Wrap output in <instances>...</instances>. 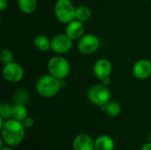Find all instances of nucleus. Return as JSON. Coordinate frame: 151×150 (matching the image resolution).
Segmentation results:
<instances>
[{
    "instance_id": "20",
    "label": "nucleus",
    "mask_w": 151,
    "mask_h": 150,
    "mask_svg": "<svg viewBox=\"0 0 151 150\" xmlns=\"http://www.w3.org/2000/svg\"><path fill=\"white\" fill-rule=\"evenodd\" d=\"M0 117L4 120L12 118V106L8 103H2L0 105Z\"/></svg>"
},
{
    "instance_id": "9",
    "label": "nucleus",
    "mask_w": 151,
    "mask_h": 150,
    "mask_svg": "<svg viewBox=\"0 0 151 150\" xmlns=\"http://www.w3.org/2000/svg\"><path fill=\"white\" fill-rule=\"evenodd\" d=\"M95 76L101 80L105 79H109L110 75L112 72V65L111 62L106 58H100L98 59L93 67Z\"/></svg>"
},
{
    "instance_id": "13",
    "label": "nucleus",
    "mask_w": 151,
    "mask_h": 150,
    "mask_svg": "<svg viewBox=\"0 0 151 150\" xmlns=\"http://www.w3.org/2000/svg\"><path fill=\"white\" fill-rule=\"evenodd\" d=\"M114 141L108 135H101L95 141V150H113Z\"/></svg>"
},
{
    "instance_id": "8",
    "label": "nucleus",
    "mask_w": 151,
    "mask_h": 150,
    "mask_svg": "<svg viewBox=\"0 0 151 150\" xmlns=\"http://www.w3.org/2000/svg\"><path fill=\"white\" fill-rule=\"evenodd\" d=\"M73 48V40L65 34H59L51 39L50 50L58 54H65Z\"/></svg>"
},
{
    "instance_id": "22",
    "label": "nucleus",
    "mask_w": 151,
    "mask_h": 150,
    "mask_svg": "<svg viewBox=\"0 0 151 150\" xmlns=\"http://www.w3.org/2000/svg\"><path fill=\"white\" fill-rule=\"evenodd\" d=\"M22 123H23V125H24V126L26 127V128H31L33 126H34V124H35V119L32 118V117H27L23 121H22Z\"/></svg>"
},
{
    "instance_id": "16",
    "label": "nucleus",
    "mask_w": 151,
    "mask_h": 150,
    "mask_svg": "<svg viewBox=\"0 0 151 150\" xmlns=\"http://www.w3.org/2000/svg\"><path fill=\"white\" fill-rule=\"evenodd\" d=\"M18 6L23 13L31 14L37 8V0H18Z\"/></svg>"
},
{
    "instance_id": "21",
    "label": "nucleus",
    "mask_w": 151,
    "mask_h": 150,
    "mask_svg": "<svg viewBox=\"0 0 151 150\" xmlns=\"http://www.w3.org/2000/svg\"><path fill=\"white\" fill-rule=\"evenodd\" d=\"M13 53L11 50L9 49H4L2 51H1V54H0V60L3 64H8V63H11L13 61Z\"/></svg>"
},
{
    "instance_id": "19",
    "label": "nucleus",
    "mask_w": 151,
    "mask_h": 150,
    "mask_svg": "<svg viewBox=\"0 0 151 150\" xmlns=\"http://www.w3.org/2000/svg\"><path fill=\"white\" fill-rule=\"evenodd\" d=\"M13 101L15 104L26 105L29 102V94L24 89H19L14 94Z\"/></svg>"
},
{
    "instance_id": "5",
    "label": "nucleus",
    "mask_w": 151,
    "mask_h": 150,
    "mask_svg": "<svg viewBox=\"0 0 151 150\" xmlns=\"http://www.w3.org/2000/svg\"><path fill=\"white\" fill-rule=\"evenodd\" d=\"M111 94L107 86L104 84H98L91 87L88 91V98L90 103L99 107L106 104L111 101Z\"/></svg>"
},
{
    "instance_id": "15",
    "label": "nucleus",
    "mask_w": 151,
    "mask_h": 150,
    "mask_svg": "<svg viewBox=\"0 0 151 150\" xmlns=\"http://www.w3.org/2000/svg\"><path fill=\"white\" fill-rule=\"evenodd\" d=\"M104 111H105L111 117H117L121 112V106L118 102L109 101L106 104L100 107Z\"/></svg>"
},
{
    "instance_id": "11",
    "label": "nucleus",
    "mask_w": 151,
    "mask_h": 150,
    "mask_svg": "<svg viewBox=\"0 0 151 150\" xmlns=\"http://www.w3.org/2000/svg\"><path fill=\"white\" fill-rule=\"evenodd\" d=\"M65 34L69 38H71L73 41L81 39L84 35L83 22H81L76 19H73V21L69 22L65 27Z\"/></svg>"
},
{
    "instance_id": "3",
    "label": "nucleus",
    "mask_w": 151,
    "mask_h": 150,
    "mask_svg": "<svg viewBox=\"0 0 151 150\" xmlns=\"http://www.w3.org/2000/svg\"><path fill=\"white\" fill-rule=\"evenodd\" d=\"M54 13L59 22L68 24L76 19V7L71 0H58L55 4Z\"/></svg>"
},
{
    "instance_id": "23",
    "label": "nucleus",
    "mask_w": 151,
    "mask_h": 150,
    "mask_svg": "<svg viewBox=\"0 0 151 150\" xmlns=\"http://www.w3.org/2000/svg\"><path fill=\"white\" fill-rule=\"evenodd\" d=\"M8 5V0H0V11H3Z\"/></svg>"
},
{
    "instance_id": "17",
    "label": "nucleus",
    "mask_w": 151,
    "mask_h": 150,
    "mask_svg": "<svg viewBox=\"0 0 151 150\" xmlns=\"http://www.w3.org/2000/svg\"><path fill=\"white\" fill-rule=\"evenodd\" d=\"M27 117V109L26 105L22 104H14L12 106V118L23 121Z\"/></svg>"
},
{
    "instance_id": "1",
    "label": "nucleus",
    "mask_w": 151,
    "mask_h": 150,
    "mask_svg": "<svg viewBox=\"0 0 151 150\" xmlns=\"http://www.w3.org/2000/svg\"><path fill=\"white\" fill-rule=\"evenodd\" d=\"M26 127L22 121L10 118L5 120L1 128V137L4 139V143L10 147H16L19 145L25 137Z\"/></svg>"
},
{
    "instance_id": "14",
    "label": "nucleus",
    "mask_w": 151,
    "mask_h": 150,
    "mask_svg": "<svg viewBox=\"0 0 151 150\" xmlns=\"http://www.w3.org/2000/svg\"><path fill=\"white\" fill-rule=\"evenodd\" d=\"M34 45L38 50L42 52H46L51 47V40H50L46 35L39 34L35 38Z\"/></svg>"
},
{
    "instance_id": "24",
    "label": "nucleus",
    "mask_w": 151,
    "mask_h": 150,
    "mask_svg": "<svg viewBox=\"0 0 151 150\" xmlns=\"http://www.w3.org/2000/svg\"><path fill=\"white\" fill-rule=\"evenodd\" d=\"M142 150H151V143L150 142H148L146 143L142 148Z\"/></svg>"
},
{
    "instance_id": "27",
    "label": "nucleus",
    "mask_w": 151,
    "mask_h": 150,
    "mask_svg": "<svg viewBox=\"0 0 151 150\" xmlns=\"http://www.w3.org/2000/svg\"><path fill=\"white\" fill-rule=\"evenodd\" d=\"M150 1H151V0H150Z\"/></svg>"
},
{
    "instance_id": "7",
    "label": "nucleus",
    "mask_w": 151,
    "mask_h": 150,
    "mask_svg": "<svg viewBox=\"0 0 151 150\" xmlns=\"http://www.w3.org/2000/svg\"><path fill=\"white\" fill-rule=\"evenodd\" d=\"M3 76L5 80L11 83H17L24 77V69L19 63L12 61L4 65L3 68Z\"/></svg>"
},
{
    "instance_id": "6",
    "label": "nucleus",
    "mask_w": 151,
    "mask_h": 150,
    "mask_svg": "<svg viewBox=\"0 0 151 150\" xmlns=\"http://www.w3.org/2000/svg\"><path fill=\"white\" fill-rule=\"evenodd\" d=\"M100 46V41L98 37L93 34H84L78 42V50L81 53L85 55H90L95 53Z\"/></svg>"
},
{
    "instance_id": "12",
    "label": "nucleus",
    "mask_w": 151,
    "mask_h": 150,
    "mask_svg": "<svg viewBox=\"0 0 151 150\" xmlns=\"http://www.w3.org/2000/svg\"><path fill=\"white\" fill-rule=\"evenodd\" d=\"M73 150H95V141L85 133L77 135L73 142Z\"/></svg>"
},
{
    "instance_id": "25",
    "label": "nucleus",
    "mask_w": 151,
    "mask_h": 150,
    "mask_svg": "<svg viewBox=\"0 0 151 150\" xmlns=\"http://www.w3.org/2000/svg\"><path fill=\"white\" fill-rule=\"evenodd\" d=\"M0 150H13L11 147H2Z\"/></svg>"
},
{
    "instance_id": "18",
    "label": "nucleus",
    "mask_w": 151,
    "mask_h": 150,
    "mask_svg": "<svg viewBox=\"0 0 151 150\" xmlns=\"http://www.w3.org/2000/svg\"><path fill=\"white\" fill-rule=\"evenodd\" d=\"M92 15L91 10L86 5H81L76 8V19L85 22L88 21Z\"/></svg>"
},
{
    "instance_id": "2",
    "label": "nucleus",
    "mask_w": 151,
    "mask_h": 150,
    "mask_svg": "<svg viewBox=\"0 0 151 150\" xmlns=\"http://www.w3.org/2000/svg\"><path fill=\"white\" fill-rule=\"evenodd\" d=\"M64 80H58L51 74H45L41 76L35 85V88L39 95L44 98H50L55 96L61 88L65 85Z\"/></svg>"
},
{
    "instance_id": "10",
    "label": "nucleus",
    "mask_w": 151,
    "mask_h": 150,
    "mask_svg": "<svg viewBox=\"0 0 151 150\" xmlns=\"http://www.w3.org/2000/svg\"><path fill=\"white\" fill-rule=\"evenodd\" d=\"M133 73L138 80H146L151 75V62L148 59L138 60L134 67Z\"/></svg>"
},
{
    "instance_id": "4",
    "label": "nucleus",
    "mask_w": 151,
    "mask_h": 150,
    "mask_svg": "<svg viewBox=\"0 0 151 150\" xmlns=\"http://www.w3.org/2000/svg\"><path fill=\"white\" fill-rule=\"evenodd\" d=\"M48 71L50 74L58 80L66 78L71 71V66L68 60L61 56H55L48 62Z\"/></svg>"
},
{
    "instance_id": "26",
    "label": "nucleus",
    "mask_w": 151,
    "mask_h": 150,
    "mask_svg": "<svg viewBox=\"0 0 151 150\" xmlns=\"http://www.w3.org/2000/svg\"><path fill=\"white\" fill-rule=\"evenodd\" d=\"M149 142H150L151 143V134L150 135V137H149Z\"/></svg>"
}]
</instances>
